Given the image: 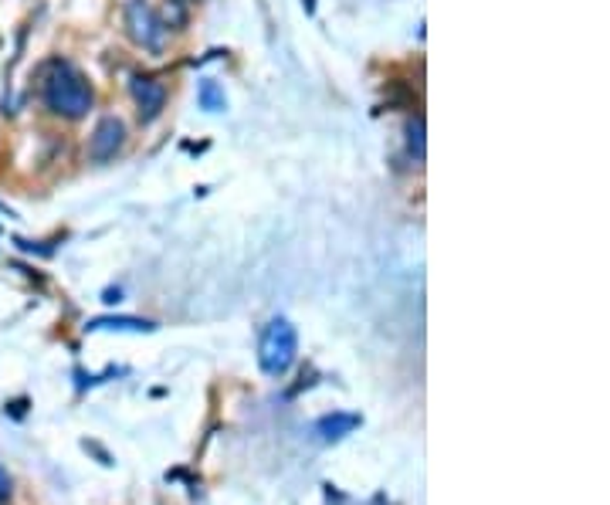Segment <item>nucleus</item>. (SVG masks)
<instances>
[{
  "instance_id": "nucleus-1",
  "label": "nucleus",
  "mask_w": 610,
  "mask_h": 505,
  "mask_svg": "<svg viewBox=\"0 0 610 505\" xmlns=\"http://www.w3.org/2000/svg\"><path fill=\"white\" fill-rule=\"evenodd\" d=\"M41 99L62 119H82L92 109V89L85 75L68 62H48L41 68Z\"/></svg>"
},
{
  "instance_id": "nucleus-2",
  "label": "nucleus",
  "mask_w": 610,
  "mask_h": 505,
  "mask_svg": "<svg viewBox=\"0 0 610 505\" xmlns=\"http://www.w3.org/2000/svg\"><path fill=\"white\" fill-rule=\"evenodd\" d=\"M299 353V333L288 319H272L265 325V333L258 339V366L268 376L288 374V366L295 363Z\"/></svg>"
},
{
  "instance_id": "nucleus-3",
  "label": "nucleus",
  "mask_w": 610,
  "mask_h": 505,
  "mask_svg": "<svg viewBox=\"0 0 610 505\" xmlns=\"http://www.w3.org/2000/svg\"><path fill=\"white\" fill-rule=\"evenodd\" d=\"M126 27H130V38L146 48V52L160 54L163 52V44H167V31L169 27L156 17V11L143 0H132L130 7H126Z\"/></svg>"
},
{
  "instance_id": "nucleus-4",
  "label": "nucleus",
  "mask_w": 610,
  "mask_h": 505,
  "mask_svg": "<svg viewBox=\"0 0 610 505\" xmlns=\"http://www.w3.org/2000/svg\"><path fill=\"white\" fill-rule=\"evenodd\" d=\"M130 92H132V102H136V116H140V122H143V126L156 122L160 112H163V105H167V85L153 75H136L132 78Z\"/></svg>"
},
{
  "instance_id": "nucleus-5",
  "label": "nucleus",
  "mask_w": 610,
  "mask_h": 505,
  "mask_svg": "<svg viewBox=\"0 0 610 505\" xmlns=\"http://www.w3.org/2000/svg\"><path fill=\"white\" fill-rule=\"evenodd\" d=\"M126 143V126H122V119L116 116H102L95 122V130L89 136V156L95 163H105V160H112V156L122 150Z\"/></svg>"
},
{
  "instance_id": "nucleus-6",
  "label": "nucleus",
  "mask_w": 610,
  "mask_h": 505,
  "mask_svg": "<svg viewBox=\"0 0 610 505\" xmlns=\"http://www.w3.org/2000/svg\"><path fill=\"white\" fill-rule=\"evenodd\" d=\"M360 424H363L360 414H325L315 421V434H319V441L333 444V441H343L346 434H353Z\"/></svg>"
},
{
  "instance_id": "nucleus-7",
  "label": "nucleus",
  "mask_w": 610,
  "mask_h": 505,
  "mask_svg": "<svg viewBox=\"0 0 610 505\" xmlns=\"http://www.w3.org/2000/svg\"><path fill=\"white\" fill-rule=\"evenodd\" d=\"M85 329H89V333H99V329H119V333H153L156 323H150V319H132V316H109V319H92Z\"/></svg>"
},
{
  "instance_id": "nucleus-8",
  "label": "nucleus",
  "mask_w": 610,
  "mask_h": 505,
  "mask_svg": "<svg viewBox=\"0 0 610 505\" xmlns=\"http://www.w3.org/2000/svg\"><path fill=\"white\" fill-rule=\"evenodd\" d=\"M200 105H204V109H208V112H221L224 105V92L218 89V82H200Z\"/></svg>"
},
{
  "instance_id": "nucleus-9",
  "label": "nucleus",
  "mask_w": 610,
  "mask_h": 505,
  "mask_svg": "<svg viewBox=\"0 0 610 505\" xmlns=\"http://www.w3.org/2000/svg\"><path fill=\"white\" fill-rule=\"evenodd\" d=\"M407 146H411V153L417 160H424V119L421 116H414L407 122Z\"/></svg>"
},
{
  "instance_id": "nucleus-10",
  "label": "nucleus",
  "mask_w": 610,
  "mask_h": 505,
  "mask_svg": "<svg viewBox=\"0 0 610 505\" xmlns=\"http://www.w3.org/2000/svg\"><path fill=\"white\" fill-rule=\"evenodd\" d=\"M4 499H11V475L0 468V502H4Z\"/></svg>"
}]
</instances>
